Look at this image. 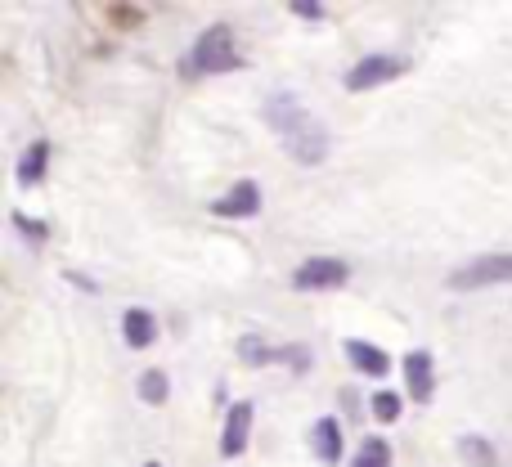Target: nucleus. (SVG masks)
<instances>
[{
	"label": "nucleus",
	"instance_id": "obj_1",
	"mask_svg": "<svg viewBox=\"0 0 512 467\" xmlns=\"http://www.w3.org/2000/svg\"><path fill=\"white\" fill-rule=\"evenodd\" d=\"M265 126L279 135V144L301 167H315V162L328 158V131L306 113L301 95H292V90H274L265 99Z\"/></svg>",
	"mask_w": 512,
	"mask_h": 467
},
{
	"label": "nucleus",
	"instance_id": "obj_2",
	"mask_svg": "<svg viewBox=\"0 0 512 467\" xmlns=\"http://www.w3.org/2000/svg\"><path fill=\"white\" fill-rule=\"evenodd\" d=\"M185 77H212V72H239L243 68V54L234 50V32L225 23L207 27L185 54Z\"/></svg>",
	"mask_w": 512,
	"mask_h": 467
},
{
	"label": "nucleus",
	"instance_id": "obj_3",
	"mask_svg": "<svg viewBox=\"0 0 512 467\" xmlns=\"http://www.w3.org/2000/svg\"><path fill=\"white\" fill-rule=\"evenodd\" d=\"M400 72H409L405 54L373 50V54H364L360 63H351V72H346V90H378V86H387V81H396Z\"/></svg>",
	"mask_w": 512,
	"mask_h": 467
},
{
	"label": "nucleus",
	"instance_id": "obj_4",
	"mask_svg": "<svg viewBox=\"0 0 512 467\" xmlns=\"http://www.w3.org/2000/svg\"><path fill=\"white\" fill-rule=\"evenodd\" d=\"M351 283V265L342 256H310L292 270V288L297 292H333Z\"/></svg>",
	"mask_w": 512,
	"mask_h": 467
},
{
	"label": "nucleus",
	"instance_id": "obj_5",
	"mask_svg": "<svg viewBox=\"0 0 512 467\" xmlns=\"http://www.w3.org/2000/svg\"><path fill=\"white\" fill-rule=\"evenodd\" d=\"M508 279H512V252H486V256L463 261L459 270L450 274V288L472 292V288H490V283H508Z\"/></svg>",
	"mask_w": 512,
	"mask_h": 467
},
{
	"label": "nucleus",
	"instance_id": "obj_6",
	"mask_svg": "<svg viewBox=\"0 0 512 467\" xmlns=\"http://www.w3.org/2000/svg\"><path fill=\"white\" fill-rule=\"evenodd\" d=\"M252 418H256L252 400H234V405H230V414H225V427H221V454H225V459H239V454L248 450Z\"/></svg>",
	"mask_w": 512,
	"mask_h": 467
},
{
	"label": "nucleus",
	"instance_id": "obj_7",
	"mask_svg": "<svg viewBox=\"0 0 512 467\" xmlns=\"http://www.w3.org/2000/svg\"><path fill=\"white\" fill-rule=\"evenodd\" d=\"M400 373H405L409 400L432 405V396H436V364H432V355H427V351H409L405 360H400Z\"/></svg>",
	"mask_w": 512,
	"mask_h": 467
},
{
	"label": "nucleus",
	"instance_id": "obj_8",
	"mask_svg": "<svg viewBox=\"0 0 512 467\" xmlns=\"http://www.w3.org/2000/svg\"><path fill=\"white\" fill-rule=\"evenodd\" d=\"M256 212H261V185L256 180H239L230 194L212 203V216H225V221H252Z\"/></svg>",
	"mask_w": 512,
	"mask_h": 467
},
{
	"label": "nucleus",
	"instance_id": "obj_9",
	"mask_svg": "<svg viewBox=\"0 0 512 467\" xmlns=\"http://www.w3.org/2000/svg\"><path fill=\"white\" fill-rule=\"evenodd\" d=\"M310 450H315V459L324 463V467H337V463H342V454H346V445H342V423H337V418H319V423L310 427Z\"/></svg>",
	"mask_w": 512,
	"mask_h": 467
},
{
	"label": "nucleus",
	"instance_id": "obj_10",
	"mask_svg": "<svg viewBox=\"0 0 512 467\" xmlns=\"http://www.w3.org/2000/svg\"><path fill=\"white\" fill-rule=\"evenodd\" d=\"M342 351H346V360H351V369H360L364 378H387V373H391V355L382 351V346L351 337V342H346Z\"/></svg>",
	"mask_w": 512,
	"mask_h": 467
},
{
	"label": "nucleus",
	"instance_id": "obj_11",
	"mask_svg": "<svg viewBox=\"0 0 512 467\" xmlns=\"http://www.w3.org/2000/svg\"><path fill=\"white\" fill-rule=\"evenodd\" d=\"M122 337H126V346H131V351L153 346V342H158V315H153V310H144V306H131L122 315Z\"/></svg>",
	"mask_w": 512,
	"mask_h": 467
},
{
	"label": "nucleus",
	"instance_id": "obj_12",
	"mask_svg": "<svg viewBox=\"0 0 512 467\" xmlns=\"http://www.w3.org/2000/svg\"><path fill=\"white\" fill-rule=\"evenodd\" d=\"M45 167H50V140H32L23 149V158H18V185L23 189H32V185H41L45 180Z\"/></svg>",
	"mask_w": 512,
	"mask_h": 467
},
{
	"label": "nucleus",
	"instance_id": "obj_13",
	"mask_svg": "<svg viewBox=\"0 0 512 467\" xmlns=\"http://www.w3.org/2000/svg\"><path fill=\"white\" fill-rule=\"evenodd\" d=\"M346 467H391V445L382 441V436H364Z\"/></svg>",
	"mask_w": 512,
	"mask_h": 467
},
{
	"label": "nucleus",
	"instance_id": "obj_14",
	"mask_svg": "<svg viewBox=\"0 0 512 467\" xmlns=\"http://www.w3.org/2000/svg\"><path fill=\"white\" fill-rule=\"evenodd\" d=\"M239 360L252 364V369H265V364H279V346H265V337H239Z\"/></svg>",
	"mask_w": 512,
	"mask_h": 467
},
{
	"label": "nucleus",
	"instance_id": "obj_15",
	"mask_svg": "<svg viewBox=\"0 0 512 467\" xmlns=\"http://www.w3.org/2000/svg\"><path fill=\"white\" fill-rule=\"evenodd\" d=\"M135 391H140L144 405H162V400L171 396V382H167V373L162 369H144V378H140V387Z\"/></svg>",
	"mask_w": 512,
	"mask_h": 467
},
{
	"label": "nucleus",
	"instance_id": "obj_16",
	"mask_svg": "<svg viewBox=\"0 0 512 467\" xmlns=\"http://www.w3.org/2000/svg\"><path fill=\"white\" fill-rule=\"evenodd\" d=\"M400 414H405V396H396V391H378L373 396V418L378 423H396Z\"/></svg>",
	"mask_w": 512,
	"mask_h": 467
},
{
	"label": "nucleus",
	"instance_id": "obj_17",
	"mask_svg": "<svg viewBox=\"0 0 512 467\" xmlns=\"http://www.w3.org/2000/svg\"><path fill=\"white\" fill-rule=\"evenodd\" d=\"M9 221H14V225H18V234H23L27 243H36V247H41L45 238H50V225H45V221H32V216H23V212H14Z\"/></svg>",
	"mask_w": 512,
	"mask_h": 467
},
{
	"label": "nucleus",
	"instance_id": "obj_18",
	"mask_svg": "<svg viewBox=\"0 0 512 467\" xmlns=\"http://www.w3.org/2000/svg\"><path fill=\"white\" fill-rule=\"evenodd\" d=\"M463 454H472V459H477L481 467H486V463H490V445H486V441H481V436H472V441H463Z\"/></svg>",
	"mask_w": 512,
	"mask_h": 467
},
{
	"label": "nucleus",
	"instance_id": "obj_19",
	"mask_svg": "<svg viewBox=\"0 0 512 467\" xmlns=\"http://www.w3.org/2000/svg\"><path fill=\"white\" fill-rule=\"evenodd\" d=\"M292 14H301V18H310V23H315V18H324V5H310V0H292Z\"/></svg>",
	"mask_w": 512,
	"mask_h": 467
},
{
	"label": "nucleus",
	"instance_id": "obj_20",
	"mask_svg": "<svg viewBox=\"0 0 512 467\" xmlns=\"http://www.w3.org/2000/svg\"><path fill=\"white\" fill-rule=\"evenodd\" d=\"M144 467H162V463H144Z\"/></svg>",
	"mask_w": 512,
	"mask_h": 467
}]
</instances>
